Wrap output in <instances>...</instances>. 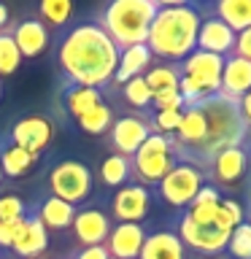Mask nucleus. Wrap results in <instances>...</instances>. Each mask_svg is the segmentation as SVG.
Returning <instances> with one entry per match:
<instances>
[{"mask_svg":"<svg viewBox=\"0 0 251 259\" xmlns=\"http://www.w3.org/2000/svg\"><path fill=\"white\" fill-rule=\"evenodd\" d=\"M227 254L230 259H251V224L243 222L230 232V240H227Z\"/></svg>","mask_w":251,"mask_h":259,"instance_id":"nucleus-29","label":"nucleus"},{"mask_svg":"<svg viewBox=\"0 0 251 259\" xmlns=\"http://www.w3.org/2000/svg\"><path fill=\"white\" fill-rule=\"evenodd\" d=\"M76 210L78 208H73L70 202L54 197V194H44L32 202V213L46 227V232H68L76 219Z\"/></svg>","mask_w":251,"mask_h":259,"instance_id":"nucleus-18","label":"nucleus"},{"mask_svg":"<svg viewBox=\"0 0 251 259\" xmlns=\"http://www.w3.org/2000/svg\"><path fill=\"white\" fill-rule=\"evenodd\" d=\"M248 146V178H246V192H248V208H251V143Z\"/></svg>","mask_w":251,"mask_h":259,"instance_id":"nucleus-36","label":"nucleus"},{"mask_svg":"<svg viewBox=\"0 0 251 259\" xmlns=\"http://www.w3.org/2000/svg\"><path fill=\"white\" fill-rule=\"evenodd\" d=\"M157 16H154L146 46L154 60L178 65L197 49L200 11L197 3H181V0H157Z\"/></svg>","mask_w":251,"mask_h":259,"instance_id":"nucleus-2","label":"nucleus"},{"mask_svg":"<svg viewBox=\"0 0 251 259\" xmlns=\"http://www.w3.org/2000/svg\"><path fill=\"white\" fill-rule=\"evenodd\" d=\"M103 100H105V95L100 92V89L78 87V84H65V81H62L57 116H60V121H76L84 111H89L92 105L103 103Z\"/></svg>","mask_w":251,"mask_h":259,"instance_id":"nucleus-17","label":"nucleus"},{"mask_svg":"<svg viewBox=\"0 0 251 259\" xmlns=\"http://www.w3.org/2000/svg\"><path fill=\"white\" fill-rule=\"evenodd\" d=\"M0 100H3V78H0Z\"/></svg>","mask_w":251,"mask_h":259,"instance_id":"nucleus-41","label":"nucleus"},{"mask_svg":"<svg viewBox=\"0 0 251 259\" xmlns=\"http://www.w3.org/2000/svg\"><path fill=\"white\" fill-rule=\"evenodd\" d=\"M154 65V54L149 52V46L141 44V46H130V49H121L119 52V65H116V73H113V81L111 87H121L124 81L130 78H138L143 76ZM108 87V89H111ZM105 92V89H103Z\"/></svg>","mask_w":251,"mask_h":259,"instance_id":"nucleus-22","label":"nucleus"},{"mask_svg":"<svg viewBox=\"0 0 251 259\" xmlns=\"http://www.w3.org/2000/svg\"><path fill=\"white\" fill-rule=\"evenodd\" d=\"M149 232L146 224H113L103 246L111 259H138Z\"/></svg>","mask_w":251,"mask_h":259,"instance_id":"nucleus-15","label":"nucleus"},{"mask_svg":"<svg viewBox=\"0 0 251 259\" xmlns=\"http://www.w3.org/2000/svg\"><path fill=\"white\" fill-rule=\"evenodd\" d=\"M40 159H44V154H30V151H24L19 146H14V143L0 138V167H3L6 181L30 176L40 165Z\"/></svg>","mask_w":251,"mask_h":259,"instance_id":"nucleus-21","label":"nucleus"},{"mask_svg":"<svg viewBox=\"0 0 251 259\" xmlns=\"http://www.w3.org/2000/svg\"><path fill=\"white\" fill-rule=\"evenodd\" d=\"M238 111H240L243 124H246V130H248V138H246V141H251V92H246V95L238 100Z\"/></svg>","mask_w":251,"mask_h":259,"instance_id":"nucleus-34","label":"nucleus"},{"mask_svg":"<svg viewBox=\"0 0 251 259\" xmlns=\"http://www.w3.org/2000/svg\"><path fill=\"white\" fill-rule=\"evenodd\" d=\"M54 62L65 84L108 89L119 65V49L95 19L70 22L52 35Z\"/></svg>","mask_w":251,"mask_h":259,"instance_id":"nucleus-1","label":"nucleus"},{"mask_svg":"<svg viewBox=\"0 0 251 259\" xmlns=\"http://www.w3.org/2000/svg\"><path fill=\"white\" fill-rule=\"evenodd\" d=\"M197 11H200L197 49L200 52H208V54H216V57H230L235 49V32L222 19H216V16L202 11L200 3H197Z\"/></svg>","mask_w":251,"mask_h":259,"instance_id":"nucleus-14","label":"nucleus"},{"mask_svg":"<svg viewBox=\"0 0 251 259\" xmlns=\"http://www.w3.org/2000/svg\"><path fill=\"white\" fill-rule=\"evenodd\" d=\"M246 92H251V62L240 60V57H224V68H222V87L219 95H224L227 100L238 103Z\"/></svg>","mask_w":251,"mask_h":259,"instance_id":"nucleus-19","label":"nucleus"},{"mask_svg":"<svg viewBox=\"0 0 251 259\" xmlns=\"http://www.w3.org/2000/svg\"><path fill=\"white\" fill-rule=\"evenodd\" d=\"M138 259H189V251L181 243V238L168 227V230L149 232Z\"/></svg>","mask_w":251,"mask_h":259,"instance_id":"nucleus-20","label":"nucleus"},{"mask_svg":"<svg viewBox=\"0 0 251 259\" xmlns=\"http://www.w3.org/2000/svg\"><path fill=\"white\" fill-rule=\"evenodd\" d=\"M170 230L181 238L189 254H197V256H222L227 248V240H230V232H222L216 227H205V224H194L184 210L176 213Z\"/></svg>","mask_w":251,"mask_h":259,"instance_id":"nucleus-9","label":"nucleus"},{"mask_svg":"<svg viewBox=\"0 0 251 259\" xmlns=\"http://www.w3.org/2000/svg\"><path fill=\"white\" fill-rule=\"evenodd\" d=\"M73 259H111L105 246H87V248H73L70 251Z\"/></svg>","mask_w":251,"mask_h":259,"instance_id":"nucleus-33","label":"nucleus"},{"mask_svg":"<svg viewBox=\"0 0 251 259\" xmlns=\"http://www.w3.org/2000/svg\"><path fill=\"white\" fill-rule=\"evenodd\" d=\"M194 259H222V256H194Z\"/></svg>","mask_w":251,"mask_h":259,"instance_id":"nucleus-39","label":"nucleus"},{"mask_svg":"<svg viewBox=\"0 0 251 259\" xmlns=\"http://www.w3.org/2000/svg\"><path fill=\"white\" fill-rule=\"evenodd\" d=\"M157 8V0H111L97 8L92 19L121 52V49L146 44Z\"/></svg>","mask_w":251,"mask_h":259,"instance_id":"nucleus-3","label":"nucleus"},{"mask_svg":"<svg viewBox=\"0 0 251 259\" xmlns=\"http://www.w3.org/2000/svg\"><path fill=\"white\" fill-rule=\"evenodd\" d=\"M178 65L170 62H159L154 60V65L143 73L146 87L151 89V95H162V92H178Z\"/></svg>","mask_w":251,"mask_h":259,"instance_id":"nucleus-27","label":"nucleus"},{"mask_svg":"<svg viewBox=\"0 0 251 259\" xmlns=\"http://www.w3.org/2000/svg\"><path fill=\"white\" fill-rule=\"evenodd\" d=\"M14 259H38L49 254V232L46 227L35 219V213L30 210V216L24 219L19 235H16L11 251H8Z\"/></svg>","mask_w":251,"mask_h":259,"instance_id":"nucleus-16","label":"nucleus"},{"mask_svg":"<svg viewBox=\"0 0 251 259\" xmlns=\"http://www.w3.org/2000/svg\"><path fill=\"white\" fill-rule=\"evenodd\" d=\"M246 222L251 224V208H246Z\"/></svg>","mask_w":251,"mask_h":259,"instance_id":"nucleus-38","label":"nucleus"},{"mask_svg":"<svg viewBox=\"0 0 251 259\" xmlns=\"http://www.w3.org/2000/svg\"><path fill=\"white\" fill-rule=\"evenodd\" d=\"M113 116H116V111H113V105L108 100L92 105L89 111H84L81 116L73 121L84 135H92V138H105L108 135V130L113 124Z\"/></svg>","mask_w":251,"mask_h":259,"instance_id":"nucleus-25","label":"nucleus"},{"mask_svg":"<svg viewBox=\"0 0 251 259\" xmlns=\"http://www.w3.org/2000/svg\"><path fill=\"white\" fill-rule=\"evenodd\" d=\"M62 259H73V256H70V254H65V256H62Z\"/></svg>","mask_w":251,"mask_h":259,"instance_id":"nucleus-42","label":"nucleus"},{"mask_svg":"<svg viewBox=\"0 0 251 259\" xmlns=\"http://www.w3.org/2000/svg\"><path fill=\"white\" fill-rule=\"evenodd\" d=\"M111 216L105 213L100 205H81L76 210V219H73V240H76L78 248H87V246H103L105 238L111 232Z\"/></svg>","mask_w":251,"mask_h":259,"instance_id":"nucleus-13","label":"nucleus"},{"mask_svg":"<svg viewBox=\"0 0 251 259\" xmlns=\"http://www.w3.org/2000/svg\"><path fill=\"white\" fill-rule=\"evenodd\" d=\"M6 32L14 38L22 60H35V57H40L46 49H52V32H49L46 24L32 14V8L8 22Z\"/></svg>","mask_w":251,"mask_h":259,"instance_id":"nucleus-12","label":"nucleus"},{"mask_svg":"<svg viewBox=\"0 0 251 259\" xmlns=\"http://www.w3.org/2000/svg\"><path fill=\"white\" fill-rule=\"evenodd\" d=\"M205 178L216 189L230 192V189H240L246 186L248 178V146H227L208 162L205 167Z\"/></svg>","mask_w":251,"mask_h":259,"instance_id":"nucleus-10","label":"nucleus"},{"mask_svg":"<svg viewBox=\"0 0 251 259\" xmlns=\"http://www.w3.org/2000/svg\"><path fill=\"white\" fill-rule=\"evenodd\" d=\"M200 8L222 19L235 35L251 27V0H219V3H200Z\"/></svg>","mask_w":251,"mask_h":259,"instance_id":"nucleus-23","label":"nucleus"},{"mask_svg":"<svg viewBox=\"0 0 251 259\" xmlns=\"http://www.w3.org/2000/svg\"><path fill=\"white\" fill-rule=\"evenodd\" d=\"M151 135V124H149V111H116L113 124L105 135V146L111 154L119 157H133V154L143 146V141Z\"/></svg>","mask_w":251,"mask_h":259,"instance_id":"nucleus-8","label":"nucleus"},{"mask_svg":"<svg viewBox=\"0 0 251 259\" xmlns=\"http://www.w3.org/2000/svg\"><path fill=\"white\" fill-rule=\"evenodd\" d=\"M32 210V202H27L19 192L0 189V222H22Z\"/></svg>","mask_w":251,"mask_h":259,"instance_id":"nucleus-28","label":"nucleus"},{"mask_svg":"<svg viewBox=\"0 0 251 259\" xmlns=\"http://www.w3.org/2000/svg\"><path fill=\"white\" fill-rule=\"evenodd\" d=\"M8 22H11V14H8V8L0 3V32L8 30Z\"/></svg>","mask_w":251,"mask_h":259,"instance_id":"nucleus-35","label":"nucleus"},{"mask_svg":"<svg viewBox=\"0 0 251 259\" xmlns=\"http://www.w3.org/2000/svg\"><path fill=\"white\" fill-rule=\"evenodd\" d=\"M232 54L240 57V60H248V62H251V27H246L243 32H238V35H235Z\"/></svg>","mask_w":251,"mask_h":259,"instance_id":"nucleus-32","label":"nucleus"},{"mask_svg":"<svg viewBox=\"0 0 251 259\" xmlns=\"http://www.w3.org/2000/svg\"><path fill=\"white\" fill-rule=\"evenodd\" d=\"M208 178L200 167L189 165V162H178V165L154 186V197H159L165 205L176 208V210H184L194 200V194L200 192V186Z\"/></svg>","mask_w":251,"mask_h":259,"instance_id":"nucleus-7","label":"nucleus"},{"mask_svg":"<svg viewBox=\"0 0 251 259\" xmlns=\"http://www.w3.org/2000/svg\"><path fill=\"white\" fill-rule=\"evenodd\" d=\"M149 111H184V97L178 92H162L151 97V108Z\"/></svg>","mask_w":251,"mask_h":259,"instance_id":"nucleus-31","label":"nucleus"},{"mask_svg":"<svg viewBox=\"0 0 251 259\" xmlns=\"http://www.w3.org/2000/svg\"><path fill=\"white\" fill-rule=\"evenodd\" d=\"M19 65H22V54L16 49L14 38L8 32H0V78L14 76L19 70Z\"/></svg>","mask_w":251,"mask_h":259,"instance_id":"nucleus-30","label":"nucleus"},{"mask_svg":"<svg viewBox=\"0 0 251 259\" xmlns=\"http://www.w3.org/2000/svg\"><path fill=\"white\" fill-rule=\"evenodd\" d=\"M97 178L105 189H121V186L133 184V165L130 157H119V154H105L100 167H97Z\"/></svg>","mask_w":251,"mask_h":259,"instance_id":"nucleus-24","label":"nucleus"},{"mask_svg":"<svg viewBox=\"0 0 251 259\" xmlns=\"http://www.w3.org/2000/svg\"><path fill=\"white\" fill-rule=\"evenodd\" d=\"M3 184H6V178H3V167H0V189H3Z\"/></svg>","mask_w":251,"mask_h":259,"instance_id":"nucleus-37","label":"nucleus"},{"mask_svg":"<svg viewBox=\"0 0 251 259\" xmlns=\"http://www.w3.org/2000/svg\"><path fill=\"white\" fill-rule=\"evenodd\" d=\"M54 135H57V119L52 113H40V111L22 113L19 119H14L0 133L3 141L19 146V149L30 154H44L49 149V143L54 141Z\"/></svg>","mask_w":251,"mask_h":259,"instance_id":"nucleus-6","label":"nucleus"},{"mask_svg":"<svg viewBox=\"0 0 251 259\" xmlns=\"http://www.w3.org/2000/svg\"><path fill=\"white\" fill-rule=\"evenodd\" d=\"M130 165H133V184L154 189V186L178 165V157L173 151V143H170V135L151 133L143 141L141 149L130 157Z\"/></svg>","mask_w":251,"mask_h":259,"instance_id":"nucleus-4","label":"nucleus"},{"mask_svg":"<svg viewBox=\"0 0 251 259\" xmlns=\"http://www.w3.org/2000/svg\"><path fill=\"white\" fill-rule=\"evenodd\" d=\"M154 189L141 184H127L116 189L108 200V216L113 224H143L154 208Z\"/></svg>","mask_w":251,"mask_h":259,"instance_id":"nucleus-11","label":"nucleus"},{"mask_svg":"<svg viewBox=\"0 0 251 259\" xmlns=\"http://www.w3.org/2000/svg\"><path fill=\"white\" fill-rule=\"evenodd\" d=\"M38 259H57V256H52V254H44V256H38Z\"/></svg>","mask_w":251,"mask_h":259,"instance_id":"nucleus-40","label":"nucleus"},{"mask_svg":"<svg viewBox=\"0 0 251 259\" xmlns=\"http://www.w3.org/2000/svg\"><path fill=\"white\" fill-rule=\"evenodd\" d=\"M32 14H35L49 27V32L54 35V32H60L70 24L76 8H73L70 0H40L38 6H32Z\"/></svg>","mask_w":251,"mask_h":259,"instance_id":"nucleus-26","label":"nucleus"},{"mask_svg":"<svg viewBox=\"0 0 251 259\" xmlns=\"http://www.w3.org/2000/svg\"><path fill=\"white\" fill-rule=\"evenodd\" d=\"M46 189L54 197L70 202L73 208H81L95 192V173L81 159H60L49 167Z\"/></svg>","mask_w":251,"mask_h":259,"instance_id":"nucleus-5","label":"nucleus"}]
</instances>
